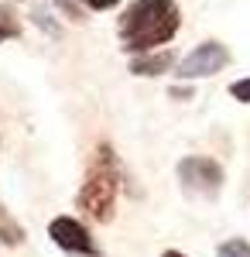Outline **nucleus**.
I'll use <instances>...</instances> for the list:
<instances>
[{
  "label": "nucleus",
  "mask_w": 250,
  "mask_h": 257,
  "mask_svg": "<svg viewBox=\"0 0 250 257\" xmlns=\"http://www.w3.org/2000/svg\"><path fill=\"white\" fill-rule=\"evenodd\" d=\"M161 257H185V254H178V250H165Z\"/></svg>",
  "instance_id": "ddd939ff"
},
{
  "label": "nucleus",
  "mask_w": 250,
  "mask_h": 257,
  "mask_svg": "<svg viewBox=\"0 0 250 257\" xmlns=\"http://www.w3.org/2000/svg\"><path fill=\"white\" fill-rule=\"evenodd\" d=\"M172 65H175V52H168V48H154V52H137V55H131V72L134 76H144V79L161 76V72H172Z\"/></svg>",
  "instance_id": "423d86ee"
},
{
  "label": "nucleus",
  "mask_w": 250,
  "mask_h": 257,
  "mask_svg": "<svg viewBox=\"0 0 250 257\" xmlns=\"http://www.w3.org/2000/svg\"><path fill=\"white\" fill-rule=\"evenodd\" d=\"M48 237L55 240L65 254L99 257V247H96V240H93V233H89V226L79 223L76 216H55L48 223Z\"/></svg>",
  "instance_id": "39448f33"
},
{
  "label": "nucleus",
  "mask_w": 250,
  "mask_h": 257,
  "mask_svg": "<svg viewBox=\"0 0 250 257\" xmlns=\"http://www.w3.org/2000/svg\"><path fill=\"white\" fill-rule=\"evenodd\" d=\"M178 182H182L185 196L216 199L223 189V165L206 158V155H189L178 161Z\"/></svg>",
  "instance_id": "7ed1b4c3"
},
{
  "label": "nucleus",
  "mask_w": 250,
  "mask_h": 257,
  "mask_svg": "<svg viewBox=\"0 0 250 257\" xmlns=\"http://www.w3.org/2000/svg\"><path fill=\"white\" fill-rule=\"evenodd\" d=\"M226 62H230V48H226L223 41L209 38V41H202V45H195L192 52L175 65V76H178L182 82L209 79V76H216L219 69H226Z\"/></svg>",
  "instance_id": "20e7f679"
},
{
  "label": "nucleus",
  "mask_w": 250,
  "mask_h": 257,
  "mask_svg": "<svg viewBox=\"0 0 250 257\" xmlns=\"http://www.w3.org/2000/svg\"><path fill=\"white\" fill-rule=\"evenodd\" d=\"M216 257H250V243L247 240H226V243H219V250H216Z\"/></svg>",
  "instance_id": "1a4fd4ad"
},
{
  "label": "nucleus",
  "mask_w": 250,
  "mask_h": 257,
  "mask_svg": "<svg viewBox=\"0 0 250 257\" xmlns=\"http://www.w3.org/2000/svg\"><path fill=\"white\" fill-rule=\"evenodd\" d=\"M120 0H82V7H89V11H113Z\"/></svg>",
  "instance_id": "f8f14e48"
},
{
  "label": "nucleus",
  "mask_w": 250,
  "mask_h": 257,
  "mask_svg": "<svg viewBox=\"0 0 250 257\" xmlns=\"http://www.w3.org/2000/svg\"><path fill=\"white\" fill-rule=\"evenodd\" d=\"M120 161H116L110 144H96L89 165H86V178L79 185V209L96 223H110L116 209V196H120Z\"/></svg>",
  "instance_id": "f03ea898"
},
{
  "label": "nucleus",
  "mask_w": 250,
  "mask_h": 257,
  "mask_svg": "<svg viewBox=\"0 0 250 257\" xmlns=\"http://www.w3.org/2000/svg\"><path fill=\"white\" fill-rule=\"evenodd\" d=\"M18 35H21L18 18L11 14V7H4V4H0V41H11V38H18Z\"/></svg>",
  "instance_id": "6e6552de"
},
{
  "label": "nucleus",
  "mask_w": 250,
  "mask_h": 257,
  "mask_svg": "<svg viewBox=\"0 0 250 257\" xmlns=\"http://www.w3.org/2000/svg\"><path fill=\"white\" fill-rule=\"evenodd\" d=\"M0 240H4L7 247H14V243H21V240H24V230H21L18 223L11 219V213H7V209H0Z\"/></svg>",
  "instance_id": "0eeeda50"
},
{
  "label": "nucleus",
  "mask_w": 250,
  "mask_h": 257,
  "mask_svg": "<svg viewBox=\"0 0 250 257\" xmlns=\"http://www.w3.org/2000/svg\"><path fill=\"white\" fill-rule=\"evenodd\" d=\"M230 96L236 99V103H250V76H247V79L230 82Z\"/></svg>",
  "instance_id": "9b49d317"
},
{
  "label": "nucleus",
  "mask_w": 250,
  "mask_h": 257,
  "mask_svg": "<svg viewBox=\"0 0 250 257\" xmlns=\"http://www.w3.org/2000/svg\"><path fill=\"white\" fill-rule=\"evenodd\" d=\"M178 28H182V11L175 0H134L131 7H123L116 21V38L123 52L137 55L168 45L178 35Z\"/></svg>",
  "instance_id": "f257e3e1"
},
{
  "label": "nucleus",
  "mask_w": 250,
  "mask_h": 257,
  "mask_svg": "<svg viewBox=\"0 0 250 257\" xmlns=\"http://www.w3.org/2000/svg\"><path fill=\"white\" fill-rule=\"evenodd\" d=\"M79 4H82V0H55V7H58V11H62L69 21H82V18H86Z\"/></svg>",
  "instance_id": "9d476101"
}]
</instances>
